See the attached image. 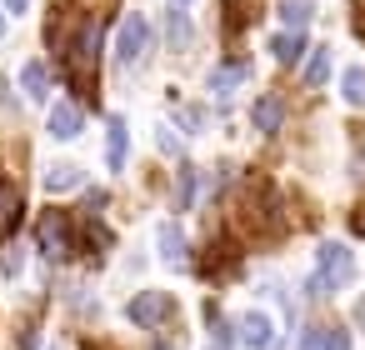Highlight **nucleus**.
Returning <instances> with one entry per match:
<instances>
[{"mask_svg":"<svg viewBox=\"0 0 365 350\" xmlns=\"http://www.w3.org/2000/svg\"><path fill=\"white\" fill-rule=\"evenodd\" d=\"M96 51H101V26L96 21H81V36H76V46L61 61L71 71V86L86 96V105H96Z\"/></svg>","mask_w":365,"mask_h":350,"instance_id":"obj_1","label":"nucleus"},{"mask_svg":"<svg viewBox=\"0 0 365 350\" xmlns=\"http://www.w3.org/2000/svg\"><path fill=\"white\" fill-rule=\"evenodd\" d=\"M350 275H355L350 250L330 240V245H320V260H315V275H310V295H335V290L350 285Z\"/></svg>","mask_w":365,"mask_h":350,"instance_id":"obj_2","label":"nucleus"},{"mask_svg":"<svg viewBox=\"0 0 365 350\" xmlns=\"http://www.w3.org/2000/svg\"><path fill=\"white\" fill-rule=\"evenodd\" d=\"M36 240H41V250H46L51 260H71V255H76L71 220H66L61 210H46V215H41V225H36Z\"/></svg>","mask_w":365,"mask_h":350,"instance_id":"obj_3","label":"nucleus"},{"mask_svg":"<svg viewBox=\"0 0 365 350\" xmlns=\"http://www.w3.org/2000/svg\"><path fill=\"white\" fill-rule=\"evenodd\" d=\"M145 41H150L145 16H125V21H120V36H115V61H120V66H135V61L145 56Z\"/></svg>","mask_w":365,"mask_h":350,"instance_id":"obj_4","label":"nucleus"},{"mask_svg":"<svg viewBox=\"0 0 365 350\" xmlns=\"http://www.w3.org/2000/svg\"><path fill=\"white\" fill-rule=\"evenodd\" d=\"M165 310H170V295H165V290H145V295H135V300L125 305V315H130L135 325H155V320H165Z\"/></svg>","mask_w":365,"mask_h":350,"instance_id":"obj_5","label":"nucleus"},{"mask_svg":"<svg viewBox=\"0 0 365 350\" xmlns=\"http://www.w3.org/2000/svg\"><path fill=\"white\" fill-rule=\"evenodd\" d=\"M81 125H86L81 105H56V110H51V120H46V130H51L56 140H76V135H81Z\"/></svg>","mask_w":365,"mask_h":350,"instance_id":"obj_6","label":"nucleus"},{"mask_svg":"<svg viewBox=\"0 0 365 350\" xmlns=\"http://www.w3.org/2000/svg\"><path fill=\"white\" fill-rule=\"evenodd\" d=\"M125 150H130V130H125V120L115 115V120H110V135H106V165H110V170H125Z\"/></svg>","mask_w":365,"mask_h":350,"instance_id":"obj_7","label":"nucleus"},{"mask_svg":"<svg viewBox=\"0 0 365 350\" xmlns=\"http://www.w3.org/2000/svg\"><path fill=\"white\" fill-rule=\"evenodd\" d=\"M235 335H240L250 350H270V320H265L260 310H250V315L240 320V330H235Z\"/></svg>","mask_w":365,"mask_h":350,"instance_id":"obj_8","label":"nucleus"},{"mask_svg":"<svg viewBox=\"0 0 365 350\" xmlns=\"http://www.w3.org/2000/svg\"><path fill=\"white\" fill-rule=\"evenodd\" d=\"M16 225H21V190L6 185V175H0V230L16 235Z\"/></svg>","mask_w":365,"mask_h":350,"instance_id":"obj_9","label":"nucleus"},{"mask_svg":"<svg viewBox=\"0 0 365 350\" xmlns=\"http://www.w3.org/2000/svg\"><path fill=\"white\" fill-rule=\"evenodd\" d=\"M270 51H275V61L290 71V66H300V56H305V36H295V31H280V36L270 41Z\"/></svg>","mask_w":365,"mask_h":350,"instance_id":"obj_10","label":"nucleus"},{"mask_svg":"<svg viewBox=\"0 0 365 350\" xmlns=\"http://www.w3.org/2000/svg\"><path fill=\"white\" fill-rule=\"evenodd\" d=\"M245 76H250V66H245V61H230V66H215V71L205 76V86H210L215 96H225V91H230V86H240Z\"/></svg>","mask_w":365,"mask_h":350,"instance_id":"obj_11","label":"nucleus"},{"mask_svg":"<svg viewBox=\"0 0 365 350\" xmlns=\"http://www.w3.org/2000/svg\"><path fill=\"white\" fill-rule=\"evenodd\" d=\"M305 350H350V330H340V325H320V330L305 335Z\"/></svg>","mask_w":365,"mask_h":350,"instance_id":"obj_12","label":"nucleus"},{"mask_svg":"<svg viewBox=\"0 0 365 350\" xmlns=\"http://www.w3.org/2000/svg\"><path fill=\"white\" fill-rule=\"evenodd\" d=\"M250 115H255V130H280V120H285V105H280L275 96H260Z\"/></svg>","mask_w":365,"mask_h":350,"instance_id":"obj_13","label":"nucleus"},{"mask_svg":"<svg viewBox=\"0 0 365 350\" xmlns=\"http://www.w3.org/2000/svg\"><path fill=\"white\" fill-rule=\"evenodd\" d=\"M310 16H315V6H310V0H285V6H280V21H285V31H305L310 26Z\"/></svg>","mask_w":365,"mask_h":350,"instance_id":"obj_14","label":"nucleus"},{"mask_svg":"<svg viewBox=\"0 0 365 350\" xmlns=\"http://www.w3.org/2000/svg\"><path fill=\"white\" fill-rule=\"evenodd\" d=\"M160 255L170 265H185V235H180V225H160Z\"/></svg>","mask_w":365,"mask_h":350,"instance_id":"obj_15","label":"nucleus"},{"mask_svg":"<svg viewBox=\"0 0 365 350\" xmlns=\"http://www.w3.org/2000/svg\"><path fill=\"white\" fill-rule=\"evenodd\" d=\"M165 41H170V51H185V46H190V21H185V11H170V16H165Z\"/></svg>","mask_w":365,"mask_h":350,"instance_id":"obj_16","label":"nucleus"},{"mask_svg":"<svg viewBox=\"0 0 365 350\" xmlns=\"http://www.w3.org/2000/svg\"><path fill=\"white\" fill-rule=\"evenodd\" d=\"M325 76H330V51H325V46H315V51H310V61H305V86L315 91V86H325Z\"/></svg>","mask_w":365,"mask_h":350,"instance_id":"obj_17","label":"nucleus"},{"mask_svg":"<svg viewBox=\"0 0 365 350\" xmlns=\"http://www.w3.org/2000/svg\"><path fill=\"white\" fill-rule=\"evenodd\" d=\"M21 86H26V96H31V101H46V86H51L46 66H41V61H31V66L21 71Z\"/></svg>","mask_w":365,"mask_h":350,"instance_id":"obj_18","label":"nucleus"},{"mask_svg":"<svg viewBox=\"0 0 365 350\" xmlns=\"http://www.w3.org/2000/svg\"><path fill=\"white\" fill-rule=\"evenodd\" d=\"M71 185H81V165H51L46 190H71Z\"/></svg>","mask_w":365,"mask_h":350,"instance_id":"obj_19","label":"nucleus"},{"mask_svg":"<svg viewBox=\"0 0 365 350\" xmlns=\"http://www.w3.org/2000/svg\"><path fill=\"white\" fill-rule=\"evenodd\" d=\"M345 101L350 105H365V66H350L345 71Z\"/></svg>","mask_w":365,"mask_h":350,"instance_id":"obj_20","label":"nucleus"},{"mask_svg":"<svg viewBox=\"0 0 365 350\" xmlns=\"http://www.w3.org/2000/svg\"><path fill=\"white\" fill-rule=\"evenodd\" d=\"M195 200V170H180V190H175V210H190Z\"/></svg>","mask_w":365,"mask_h":350,"instance_id":"obj_21","label":"nucleus"},{"mask_svg":"<svg viewBox=\"0 0 365 350\" xmlns=\"http://www.w3.org/2000/svg\"><path fill=\"white\" fill-rule=\"evenodd\" d=\"M0 6H6V16H21V11L31 6V0H0Z\"/></svg>","mask_w":365,"mask_h":350,"instance_id":"obj_22","label":"nucleus"},{"mask_svg":"<svg viewBox=\"0 0 365 350\" xmlns=\"http://www.w3.org/2000/svg\"><path fill=\"white\" fill-rule=\"evenodd\" d=\"M210 350H230V330H215V345Z\"/></svg>","mask_w":365,"mask_h":350,"instance_id":"obj_23","label":"nucleus"},{"mask_svg":"<svg viewBox=\"0 0 365 350\" xmlns=\"http://www.w3.org/2000/svg\"><path fill=\"white\" fill-rule=\"evenodd\" d=\"M0 36H6V11H0Z\"/></svg>","mask_w":365,"mask_h":350,"instance_id":"obj_24","label":"nucleus"},{"mask_svg":"<svg viewBox=\"0 0 365 350\" xmlns=\"http://www.w3.org/2000/svg\"><path fill=\"white\" fill-rule=\"evenodd\" d=\"M170 6H175V11H180V6H190V0H170Z\"/></svg>","mask_w":365,"mask_h":350,"instance_id":"obj_25","label":"nucleus"}]
</instances>
